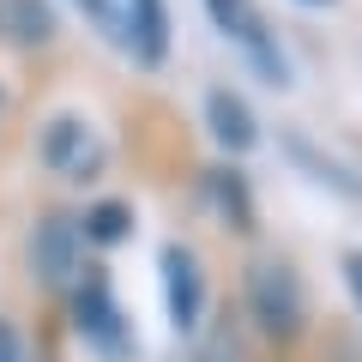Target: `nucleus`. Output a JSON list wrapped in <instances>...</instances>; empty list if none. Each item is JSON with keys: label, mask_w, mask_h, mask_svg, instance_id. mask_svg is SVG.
<instances>
[{"label": "nucleus", "mask_w": 362, "mask_h": 362, "mask_svg": "<svg viewBox=\"0 0 362 362\" xmlns=\"http://www.w3.org/2000/svg\"><path fill=\"white\" fill-rule=\"evenodd\" d=\"M247 314L259 320L266 338H296L302 320H308V296H302V278L284 266V259H259L247 272Z\"/></svg>", "instance_id": "nucleus-1"}, {"label": "nucleus", "mask_w": 362, "mask_h": 362, "mask_svg": "<svg viewBox=\"0 0 362 362\" xmlns=\"http://www.w3.org/2000/svg\"><path fill=\"white\" fill-rule=\"evenodd\" d=\"M78 272H85V235H78L73 218L49 211L37 223V235H30V278L42 290H73Z\"/></svg>", "instance_id": "nucleus-2"}, {"label": "nucleus", "mask_w": 362, "mask_h": 362, "mask_svg": "<svg viewBox=\"0 0 362 362\" xmlns=\"http://www.w3.org/2000/svg\"><path fill=\"white\" fill-rule=\"evenodd\" d=\"M42 163H49L54 175H66V181H90V175H103L109 145L97 139V127H90V121L54 115L49 127H42Z\"/></svg>", "instance_id": "nucleus-3"}, {"label": "nucleus", "mask_w": 362, "mask_h": 362, "mask_svg": "<svg viewBox=\"0 0 362 362\" xmlns=\"http://www.w3.org/2000/svg\"><path fill=\"white\" fill-rule=\"evenodd\" d=\"M211 6V18H218V30L223 37H235L247 54H254V66L272 78V85H284V54L272 49V37H266V18H259V6L254 0H206Z\"/></svg>", "instance_id": "nucleus-4"}, {"label": "nucleus", "mask_w": 362, "mask_h": 362, "mask_svg": "<svg viewBox=\"0 0 362 362\" xmlns=\"http://www.w3.org/2000/svg\"><path fill=\"white\" fill-rule=\"evenodd\" d=\"M109 13H115V42H121V49H133L145 66L163 61V49H169L163 0H109Z\"/></svg>", "instance_id": "nucleus-5"}, {"label": "nucleus", "mask_w": 362, "mask_h": 362, "mask_svg": "<svg viewBox=\"0 0 362 362\" xmlns=\"http://www.w3.org/2000/svg\"><path fill=\"white\" fill-rule=\"evenodd\" d=\"M163 302H169V326L175 332H194L199 308H206V284H199V259L181 242L163 247Z\"/></svg>", "instance_id": "nucleus-6"}, {"label": "nucleus", "mask_w": 362, "mask_h": 362, "mask_svg": "<svg viewBox=\"0 0 362 362\" xmlns=\"http://www.w3.org/2000/svg\"><path fill=\"white\" fill-rule=\"evenodd\" d=\"M73 314H78V338H85V344L109 350V356L127 350V326H121V308H115V296H109L103 278H85V284H78Z\"/></svg>", "instance_id": "nucleus-7"}, {"label": "nucleus", "mask_w": 362, "mask_h": 362, "mask_svg": "<svg viewBox=\"0 0 362 362\" xmlns=\"http://www.w3.org/2000/svg\"><path fill=\"white\" fill-rule=\"evenodd\" d=\"M49 37H54L49 0H0V42H13V49H42Z\"/></svg>", "instance_id": "nucleus-8"}, {"label": "nucleus", "mask_w": 362, "mask_h": 362, "mask_svg": "<svg viewBox=\"0 0 362 362\" xmlns=\"http://www.w3.org/2000/svg\"><path fill=\"white\" fill-rule=\"evenodd\" d=\"M206 115H211V139H218L223 151H247V145L259 139L254 109H247L235 90H211V97H206Z\"/></svg>", "instance_id": "nucleus-9"}, {"label": "nucleus", "mask_w": 362, "mask_h": 362, "mask_svg": "<svg viewBox=\"0 0 362 362\" xmlns=\"http://www.w3.org/2000/svg\"><path fill=\"white\" fill-rule=\"evenodd\" d=\"M127 206H97V211H90V218H85V235H90V242H121V235H127Z\"/></svg>", "instance_id": "nucleus-10"}, {"label": "nucleus", "mask_w": 362, "mask_h": 362, "mask_svg": "<svg viewBox=\"0 0 362 362\" xmlns=\"http://www.w3.org/2000/svg\"><path fill=\"white\" fill-rule=\"evenodd\" d=\"M194 362H242V344H235L230 326H218V332L199 344V356H194Z\"/></svg>", "instance_id": "nucleus-11"}, {"label": "nucleus", "mask_w": 362, "mask_h": 362, "mask_svg": "<svg viewBox=\"0 0 362 362\" xmlns=\"http://www.w3.org/2000/svg\"><path fill=\"white\" fill-rule=\"evenodd\" d=\"M78 6H85V18H90V25H97L109 42H115V13H109V0H78Z\"/></svg>", "instance_id": "nucleus-12"}, {"label": "nucleus", "mask_w": 362, "mask_h": 362, "mask_svg": "<svg viewBox=\"0 0 362 362\" xmlns=\"http://www.w3.org/2000/svg\"><path fill=\"white\" fill-rule=\"evenodd\" d=\"M0 362H25V338L13 320H0Z\"/></svg>", "instance_id": "nucleus-13"}, {"label": "nucleus", "mask_w": 362, "mask_h": 362, "mask_svg": "<svg viewBox=\"0 0 362 362\" xmlns=\"http://www.w3.org/2000/svg\"><path fill=\"white\" fill-rule=\"evenodd\" d=\"M344 284H350V296L362 308V254H344Z\"/></svg>", "instance_id": "nucleus-14"}, {"label": "nucleus", "mask_w": 362, "mask_h": 362, "mask_svg": "<svg viewBox=\"0 0 362 362\" xmlns=\"http://www.w3.org/2000/svg\"><path fill=\"white\" fill-rule=\"evenodd\" d=\"M314 6H320V0H314Z\"/></svg>", "instance_id": "nucleus-15"}]
</instances>
